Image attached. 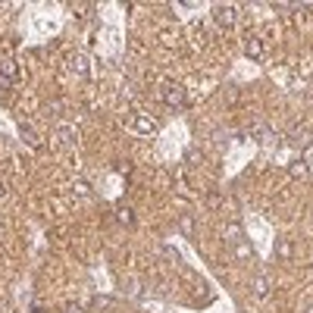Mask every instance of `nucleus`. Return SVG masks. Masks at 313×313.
I'll list each match as a JSON object with an SVG mask.
<instances>
[{
    "mask_svg": "<svg viewBox=\"0 0 313 313\" xmlns=\"http://www.w3.org/2000/svg\"><path fill=\"white\" fill-rule=\"evenodd\" d=\"M72 69L82 78H88L91 75V60H88V53H72Z\"/></svg>",
    "mask_w": 313,
    "mask_h": 313,
    "instance_id": "1",
    "label": "nucleus"
},
{
    "mask_svg": "<svg viewBox=\"0 0 313 313\" xmlns=\"http://www.w3.org/2000/svg\"><path fill=\"white\" fill-rule=\"evenodd\" d=\"M72 191L78 194V198H91V185H88V182H75Z\"/></svg>",
    "mask_w": 313,
    "mask_h": 313,
    "instance_id": "8",
    "label": "nucleus"
},
{
    "mask_svg": "<svg viewBox=\"0 0 313 313\" xmlns=\"http://www.w3.org/2000/svg\"><path fill=\"white\" fill-rule=\"evenodd\" d=\"M235 254H238L241 260H245V257H251V248H248V241H245V238H241L238 245H235Z\"/></svg>",
    "mask_w": 313,
    "mask_h": 313,
    "instance_id": "9",
    "label": "nucleus"
},
{
    "mask_svg": "<svg viewBox=\"0 0 313 313\" xmlns=\"http://www.w3.org/2000/svg\"><path fill=\"white\" fill-rule=\"evenodd\" d=\"M22 138H25V141H28L31 147H34V144H38V135H34L31 129H22Z\"/></svg>",
    "mask_w": 313,
    "mask_h": 313,
    "instance_id": "11",
    "label": "nucleus"
},
{
    "mask_svg": "<svg viewBox=\"0 0 313 313\" xmlns=\"http://www.w3.org/2000/svg\"><path fill=\"white\" fill-rule=\"evenodd\" d=\"M63 313H82V307H78V304H66Z\"/></svg>",
    "mask_w": 313,
    "mask_h": 313,
    "instance_id": "14",
    "label": "nucleus"
},
{
    "mask_svg": "<svg viewBox=\"0 0 313 313\" xmlns=\"http://www.w3.org/2000/svg\"><path fill=\"white\" fill-rule=\"evenodd\" d=\"M116 219H119V226H132L135 223V213L129 210V207H119V210H116Z\"/></svg>",
    "mask_w": 313,
    "mask_h": 313,
    "instance_id": "5",
    "label": "nucleus"
},
{
    "mask_svg": "<svg viewBox=\"0 0 313 313\" xmlns=\"http://www.w3.org/2000/svg\"><path fill=\"white\" fill-rule=\"evenodd\" d=\"M304 313H313V304H310V307H307V310H304Z\"/></svg>",
    "mask_w": 313,
    "mask_h": 313,
    "instance_id": "16",
    "label": "nucleus"
},
{
    "mask_svg": "<svg viewBox=\"0 0 313 313\" xmlns=\"http://www.w3.org/2000/svg\"><path fill=\"white\" fill-rule=\"evenodd\" d=\"M292 176H298V179L304 176V163H301V160H298V163H292Z\"/></svg>",
    "mask_w": 313,
    "mask_h": 313,
    "instance_id": "12",
    "label": "nucleus"
},
{
    "mask_svg": "<svg viewBox=\"0 0 313 313\" xmlns=\"http://www.w3.org/2000/svg\"><path fill=\"white\" fill-rule=\"evenodd\" d=\"M179 229L185 232V235H191V219H188V216H185V219H182V223H179Z\"/></svg>",
    "mask_w": 313,
    "mask_h": 313,
    "instance_id": "13",
    "label": "nucleus"
},
{
    "mask_svg": "<svg viewBox=\"0 0 313 313\" xmlns=\"http://www.w3.org/2000/svg\"><path fill=\"white\" fill-rule=\"evenodd\" d=\"M182 97H185V91H182V88H169L166 103H169V107H179V103H182Z\"/></svg>",
    "mask_w": 313,
    "mask_h": 313,
    "instance_id": "7",
    "label": "nucleus"
},
{
    "mask_svg": "<svg viewBox=\"0 0 313 313\" xmlns=\"http://www.w3.org/2000/svg\"><path fill=\"white\" fill-rule=\"evenodd\" d=\"M6 198V188H3V182H0V201H3Z\"/></svg>",
    "mask_w": 313,
    "mask_h": 313,
    "instance_id": "15",
    "label": "nucleus"
},
{
    "mask_svg": "<svg viewBox=\"0 0 313 313\" xmlns=\"http://www.w3.org/2000/svg\"><path fill=\"white\" fill-rule=\"evenodd\" d=\"M251 288H254V295H257V298H270V282H266V276H257Z\"/></svg>",
    "mask_w": 313,
    "mask_h": 313,
    "instance_id": "3",
    "label": "nucleus"
},
{
    "mask_svg": "<svg viewBox=\"0 0 313 313\" xmlns=\"http://www.w3.org/2000/svg\"><path fill=\"white\" fill-rule=\"evenodd\" d=\"M292 241H276V257L279 260H292Z\"/></svg>",
    "mask_w": 313,
    "mask_h": 313,
    "instance_id": "4",
    "label": "nucleus"
},
{
    "mask_svg": "<svg viewBox=\"0 0 313 313\" xmlns=\"http://www.w3.org/2000/svg\"><path fill=\"white\" fill-rule=\"evenodd\" d=\"M245 50H248V56H254V60H260V56H263V41H254V38H251Z\"/></svg>",
    "mask_w": 313,
    "mask_h": 313,
    "instance_id": "6",
    "label": "nucleus"
},
{
    "mask_svg": "<svg viewBox=\"0 0 313 313\" xmlns=\"http://www.w3.org/2000/svg\"><path fill=\"white\" fill-rule=\"evenodd\" d=\"M216 22L219 25H232L235 22V6H216Z\"/></svg>",
    "mask_w": 313,
    "mask_h": 313,
    "instance_id": "2",
    "label": "nucleus"
},
{
    "mask_svg": "<svg viewBox=\"0 0 313 313\" xmlns=\"http://www.w3.org/2000/svg\"><path fill=\"white\" fill-rule=\"evenodd\" d=\"M185 160H188V163H201V150H198V147H191L188 154H185Z\"/></svg>",
    "mask_w": 313,
    "mask_h": 313,
    "instance_id": "10",
    "label": "nucleus"
}]
</instances>
